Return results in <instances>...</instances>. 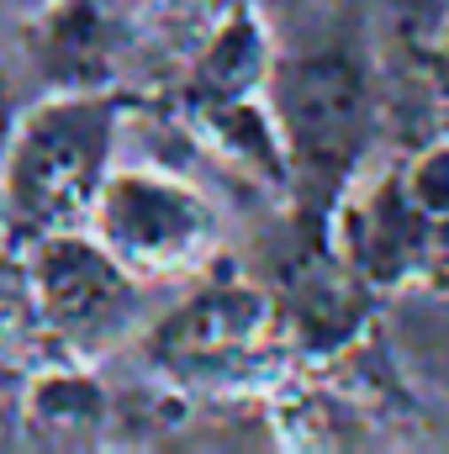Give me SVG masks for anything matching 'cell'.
I'll return each instance as SVG.
<instances>
[{
  "mask_svg": "<svg viewBox=\"0 0 449 454\" xmlns=\"http://www.w3.org/2000/svg\"><path fill=\"white\" fill-rule=\"evenodd\" d=\"M116 101L106 90H53L11 121L0 153V212L27 238L85 227L112 175Z\"/></svg>",
  "mask_w": 449,
  "mask_h": 454,
  "instance_id": "obj_1",
  "label": "cell"
},
{
  "mask_svg": "<svg viewBox=\"0 0 449 454\" xmlns=\"http://www.w3.org/2000/svg\"><path fill=\"white\" fill-rule=\"evenodd\" d=\"M85 227L106 243V254L132 280L159 286V280L191 275L212 259V248L223 238V212L196 180H185L175 169L122 164L106 175Z\"/></svg>",
  "mask_w": 449,
  "mask_h": 454,
  "instance_id": "obj_2",
  "label": "cell"
},
{
  "mask_svg": "<svg viewBox=\"0 0 449 454\" xmlns=\"http://www.w3.org/2000/svg\"><path fill=\"white\" fill-rule=\"evenodd\" d=\"M27 280H32V307L43 333L64 339V348L112 343L132 323V307L143 291V280H132L116 264L91 227L27 238Z\"/></svg>",
  "mask_w": 449,
  "mask_h": 454,
  "instance_id": "obj_3",
  "label": "cell"
},
{
  "mask_svg": "<svg viewBox=\"0 0 449 454\" xmlns=\"http://www.w3.org/2000/svg\"><path fill=\"white\" fill-rule=\"evenodd\" d=\"M270 106L280 121L291 175L338 185L365 143V74L349 53L323 48L270 74Z\"/></svg>",
  "mask_w": 449,
  "mask_h": 454,
  "instance_id": "obj_4",
  "label": "cell"
},
{
  "mask_svg": "<svg viewBox=\"0 0 449 454\" xmlns=\"http://www.w3.org/2000/svg\"><path fill=\"white\" fill-rule=\"evenodd\" d=\"M270 333H275V307L264 291L207 286L159 323V354L180 380L191 375L227 380L232 370L243 375L270 348Z\"/></svg>",
  "mask_w": 449,
  "mask_h": 454,
  "instance_id": "obj_5",
  "label": "cell"
},
{
  "mask_svg": "<svg viewBox=\"0 0 449 454\" xmlns=\"http://www.w3.org/2000/svg\"><path fill=\"white\" fill-rule=\"evenodd\" d=\"M270 74H275V53H270V32H264L259 11L254 5H232L207 27V37L191 53L185 106L259 96L270 85Z\"/></svg>",
  "mask_w": 449,
  "mask_h": 454,
  "instance_id": "obj_6",
  "label": "cell"
},
{
  "mask_svg": "<svg viewBox=\"0 0 449 454\" xmlns=\"http://www.w3.org/2000/svg\"><path fill=\"white\" fill-rule=\"evenodd\" d=\"M21 428L53 450L96 444L112 428V391L85 364H43L21 386Z\"/></svg>",
  "mask_w": 449,
  "mask_h": 454,
  "instance_id": "obj_7",
  "label": "cell"
},
{
  "mask_svg": "<svg viewBox=\"0 0 449 454\" xmlns=\"http://www.w3.org/2000/svg\"><path fill=\"white\" fill-rule=\"evenodd\" d=\"M122 48V21L112 0H53L43 21V59L53 90H106Z\"/></svg>",
  "mask_w": 449,
  "mask_h": 454,
  "instance_id": "obj_8",
  "label": "cell"
},
{
  "mask_svg": "<svg viewBox=\"0 0 449 454\" xmlns=\"http://www.w3.org/2000/svg\"><path fill=\"white\" fill-rule=\"evenodd\" d=\"M43 333L37 307H32V280H27V248L11 243V223L0 212V354H21Z\"/></svg>",
  "mask_w": 449,
  "mask_h": 454,
  "instance_id": "obj_9",
  "label": "cell"
},
{
  "mask_svg": "<svg viewBox=\"0 0 449 454\" xmlns=\"http://www.w3.org/2000/svg\"><path fill=\"white\" fill-rule=\"evenodd\" d=\"M402 201L413 207L418 227H434L439 238H449V137H439L434 148H423L407 175H402Z\"/></svg>",
  "mask_w": 449,
  "mask_h": 454,
  "instance_id": "obj_10",
  "label": "cell"
}]
</instances>
